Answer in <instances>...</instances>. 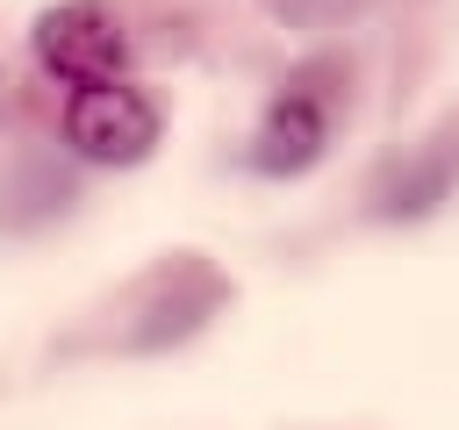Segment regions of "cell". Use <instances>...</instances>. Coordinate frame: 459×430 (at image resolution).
Returning a JSON list of instances; mask_svg holds the SVG:
<instances>
[{"label":"cell","mask_w":459,"mask_h":430,"mask_svg":"<svg viewBox=\"0 0 459 430\" xmlns=\"http://www.w3.org/2000/svg\"><path fill=\"white\" fill-rule=\"evenodd\" d=\"M230 308V280L201 258V251H172L165 265H151L129 294H122V322H115V351L129 358H151V351H172L186 337H201L215 315Z\"/></svg>","instance_id":"6da1fadb"},{"label":"cell","mask_w":459,"mask_h":430,"mask_svg":"<svg viewBox=\"0 0 459 430\" xmlns=\"http://www.w3.org/2000/svg\"><path fill=\"white\" fill-rule=\"evenodd\" d=\"M57 136L79 165H108V172H129L143 165L158 143H165V108L129 86V79H108V86H79L57 115Z\"/></svg>","instance_id":"7a4b0ae2"},{"label":"cell","mask_w":459,"mask_h":430,"mask_svg":"<svg viewBox=\"0 0 459 430\" xmlns=\"http://www.w3.org/2000/svg\"><path fill=\"white\" fill-rule=\"evenodd\" d=\"M330 129H337V93L323 86V64H301L258 115L244 158L258 179H301L330 158Z\"/></svg>","instance_id":"3957f363"},{"label":"cell","mask_w":459,"mask_h":430,"mask_svg":"<svg viewBox=\"0 0 459 430\" xmlns=\"http://www.w3.org/2000/svg\"><path fill=\"white\" fill-rule=\"evenodd\" d=\"M29 50L50 79H65L72 93L79 86H108L129 72V29L108 0H57L29 22Z\"/></svg>","instance_id":"277c9868"},{"label":"cell","mask_w":459,"mask_h":430,"mask_svg":"<svg viewBox=\"0 0 459 430\" xmlns=\"http://www.w3.org/2000/svg\"><path fill=\"white\" fill-rule=\"evenodd\" d=\"M459 194V115H445L437 129H423L416 143H402L373 186H366V215L373 222H423Z\"/></svg>","instance_id":"5b68a950"},{"label":"cell","mask_w":459,"mask_h":430,"mask_svg":"<svg viewBox=\"0 0 459 430\" xmlns=\"http://www.w3.org/2000/svg\"><path fill=\"white\" fill-rule=\"evenodd\" d=\"M273 22H287V29H337L344 14H359L366 0H258Z\"/></svg>","instance_id":"8992f818"}]
</instances>
